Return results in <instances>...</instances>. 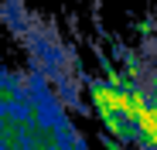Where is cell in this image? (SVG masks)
Returning a JSON list of instances; mask_svg holds the SVG:
<instances>
[]
</instances>
